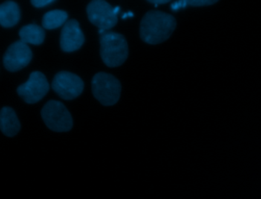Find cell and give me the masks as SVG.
Here are the masks:
<instances>
[{
	"label": "cell",
	"instance_id": "5b68a950",
	"mask_svg": "<svg viewBox=\"0 0 261 199\" xmlns=\"http://www.w3.org/2000/svg\"><path fill=\"white\" fill-rule=\"evenodd\" d=\"M46 77L40 71H33L27 82L19 86L17 93L27 104H33L40 101L49 90Z\"/></svg>",
	"mask_w": 261,
	"mask_h": 199
},
{
	"label": "cell",
	"instance_id": "4fadbf2b",
	"mask_svg": "<svg viewBox=\"0 0 261 199\" xmlns=\"http://www.w3.org/2000/svg\"><path fill=\"white\" fill-rule=\"evenodd\" d=\"M68 15L65 11L53 10L46 12L42 18V26L45 29H56L67 22Z\"/></svg>",
	"mask_w": 261,
	"mask_h": 199
},
{
	"label": "cell",
	"instance_id": "9c48e42d",
	"mask_svg": "<svg viewBox=\"0 0 261 199\" xmlns=\"http://www.w3.org/2000/svg\"><path fill=\"white\" fill-rule=\"evenodd\" d=\"M85 42V35L81 29L79 21L69 20L65 23L61 33L60 45L65 52L79 50Z\"/></svg>",
	"mask_w": 261,
	"mask_h": 199
},
{
	"label": "cell",
	"instance_id": "277c9868",
	"mask_svg": "<svg viewBox=\"0 0 261 199\" xmlns=\"http://www.w3.org/2000/svg\"><path fill=\"white\" fill-rule=\"evenodd\" d=\"M41 113L44 122L53 131L62 133L69 131L72 128V116L60 101H48Z\"/></svg>",
	"mask_w": 261,
	"mask_h": 199
},
{
	"label": "cell",
	"instance_id": "7c38bea8",
	"mask_svg": "<svg viewBox=\"0 0 261 199\" xmlns=\"http://www.w3.org/2000/svg\"><path fill=\"white\" fill-rule=\"evenodd\" d=\"M21 41L25 44L39 45L44 42L45 38V30L36 24H30L24 26L19 31Z\"/></svg>",
	"mask_w": 261,
	"mask_h": 199
},
{
	"label": "cell",
	"instance_id": "7a4b0ae2",
	"mask_svg": "<svg viewBox=\"0 0 261 199\" xmlns=\"http://www.w3.org/2000/svg\"><path fill=\"white\" fill-rule=\"evenodd\" d=\"M100 56L108 67L123 64L129 55L127 41L121 34L105 32L100 35Z\"/></svg>",
	"mask_w": 261,
	"mask_h": 199
},
{
	"label": "cell",
	"instance_id": "5bb4252c",
	"mask_svg": "<svg viewBox=\"0 0 261 199\" xmlns=\"http://www.w3.org/2000/svg\"><path fill=\"white\" fill-rule=\"evenodd\" d=\"M217 1H211V0H181V1H175L171 5V9L175 11L179 10L181 9H185L188 6H193V7H199V6H211L215 4Z\"/></svg>",
	"mask_w": 261,
	"mask_h": 199
},
{
	"label": "cell",
	"instance_id": "2e32d148",
	"mask_svg": "<svg viewBox=\"0 0 261 199\" xmlns=\"http://www.w3.org/2000/svg\"><path fill=\"white\" fill-rule=\"evenodd\" d=\"M148 2H149V3H153V4H155V7H157L159 5L166 4V3H169V1H168V0H151V1Z\"/></svg>",
	"mask_w": 261,
	"mask_h": 199
},
{
	"label": "cell",
	"instance_id": "3957f363",
	"mask_svg": "<svg viewBox=\"0 0 261 199\" xmlns=\"http://www.w3.org/2000/svg\"><path fill=\"white\" fill-rule=\"evenodd\" d=\"M94 97L105 106H112L120 99L121 84L118 79L105 72H99L92 80Z\"/></svg>",
	"mask_w": 261,
	"mask_h": 199
},
{
	"label": "cell",
	"instance_id": "52a82bcc",
	"mask_svg": "<svg viewBox=\"0 0 261 199\" xmlns=\"http://www.w3.org/2000/svg\"><path fill=\"white\" fill-rule=\"evenodd\" d=\"M114 8L109 3L102 0L91 2L87 7V13L90 21L99 29L108 30L117 23V15L114 13Z\"/></svg>",
	"mask_w": 261,
	"mask_h": 199
},
{
	"label": "cell",
	"instance_id": "ba28073f",
	"mask_svg": "<svg viewBox=\"0 0 261 199\" xmlns=\"http://www.w3.org/2000/svg\"><path fill=\"white\" fill-rule=\"evenodd\" d=\"M33 58V52L28 44L17 41L7 49L4 57V64L9 71L16 72L27 67Z\"/></svg>",
	"mask_w": 261,
	"mask_h": 199
},
{
	"label": "cell",
	"instance_id": "8fae6325",
	"mask_svg": "<svg viewBox=\"0 0 261 199\" xmlns=\"http://www.w3.org/2000/svg\"><path fill=\"white\" fill-rule=\"evenodd\" d=\"M19 5L13 1H7L0 6V23L5 28L16 26L20 20Z\"/></svg>",
	"mask_w": 261,
	"mask_h": 199
},
{
	"label": "cell",
	"instance_id": "e0dca14e",
	"mask_svg": "<svg viewBox=\"0 0 261 199\" xmlns=\"http://www.w3.org/2000/svg\"><path fill=\"white\" fill-rule=\"evenodd\" d=\"M134 13H133L132 12H127V13H125V14H123V16H122V18H123V19H124V18H128V17H134Z\"/></svg>",
	"mask_w": 261,
	"mask_h": 199
},
{
	"label": "cell",
	"instance_id": "6da1fadb",
	"mask_svg": "<svg viewBox=\"0 0 261 199\" xmlns=\"http://www.w3.org/2000/svg\"><path fill=\"white\" fill-rule=\"evenodd\" d=\"M175 28L176 20L170 14L149 11L140 23V37L147 44H160L172 35Z\"/></svg>",
	"mask_w": 261,
	"mask_h": 199
},
{
	"label": "cell",
	"instance_id": "30bf717a",
	"mask_svg": "<svg viewBox=\"0 0 261 199\" xmlns=\"http://www.w3.org/2000/svg\"><path fill=\"white\" fill-rule=\"evenodd\" d=\"M0 128L4 135L10 137L16 136L19 133L21 128L20 122L13 109L5 107L1 110Z\"/></svg>",
	"mask_w": 261,
	"mask_h": 199
},
{
	"label": "cell",
	"instance_id": "9a60e30c",
	"mask_svg": "<svg viewBox=\"0 0 261 199\" xmlns=\"http://www.w3.org/2000/svg\"><path fill=\"white\" fill-rule=\"evenodd\" d=\"M54 0H33L32 4L36 8H42L54 3Z\"/></svg>",
	"mask_w": 261,
	"mask_h": 199
},
{
	"label": "cell",
	"instance_id": "ac0fdd59",
	"mask_svg": "<svg viewBox=\"0 0 261 199\" xmlns=\"http://www.w3.org/2000/svg\"><path fill=\"white\" fill-rule=\"evenodd\" d=\"M120 7H119V6H117V7H114V13H115L116 15H117V14H118L119 12H120Z\"/></svg>",
	"mask_w": 261,
	"mask_h": 199
},
{
	"label": "cell",
	"instance_id": "8992f818",
	"mask_svg": "<svg viewBox=\"0 0 261 199\" xmlns=\"http://www.w3.org/2000/svg\"><path fill=\"white\" fill-rule=\"evenodd\" d=\"M53 89L61 98L70 101L82 94L84 82L80 77L71 72H59L53 80Z\"/></svg>",
	"mask_w": 261,
	"mask_h": 199
}]
</instances>
